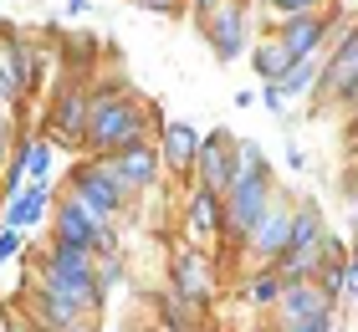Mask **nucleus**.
<instances>
[{
	"label": "nucleus",
	"instance_id": "f257e3e1",
	"mask_svg": "<svg viewBox=\"0 0 358 332\" xmlns=\"http://www.w3.org/2000/svg\"><path fill=\"white\" fill-rule=\"evenodd\" d=\"M87 143L92 148H103V154H118V148H134L143 143V113L128 103H108V108H97L92 113V123H87Z\"/></svg>",
	"mask_w": 358,
	"mask_h": 332
},
{
	"label": "nucleus",
	"instance_id": "f03ea898",
	"mask_svg": "<svg viewBox=\"0 0 358 332\" xmlns=\"http://www.w3.org/2000/svg\"><path fill=\"white\" fill-rule=\"evenodd\" d=\"M108 215H97L92 205H83V199H67L57 215V240H72V245H92V251H113V230L103 225Z\"/></svg>",
	"mask_w": 358,
	"mask_h": 332
},
{
	"label": "nucleus",
	"instance_id": "7ed1b4c3",
	"mask_svg": "<svg viewBox=\"0 0 358 332\" xmlns=\"http://www.w3.org/2000/svg\"><path fill=\"white\" fill-rule=\"evenodd\" d=\"M358 87V21L343 31V41L333 46V62L322 66V77H317V92H333V97H353Z\"/></svg>",
	"mask_w": 358,
	"mask_h": 332
},
{
	"label": "nucleus",
	"instance_id": "20e7f679",
	"mask_svg": "<svg viewBox=\"0 0 358 332\" xmlns=\"http://www.w3.org/2000/svg\"><path fill=\"white\" fill-rule=\"evenodd\" d=\"M87 123H92L87 87H67L52 108V138L57 143H87Z\"/></svg>",
	"mask_w": 358,
	"mask_h": 332
},
{
	"label": "nucleus",
	"instance_id": "39448f33",
	"mask_svg": "<svg viewBox=\"0 0 358 332\" xmlns=\"http://www.w3.org/2000/svg\"><path fill=\"white\" fill-rule=\"evenodd\" d=\"M103 169H108L113 185L128 194V189H143V185H149V179L159 174V159H154L143 143H134V148H118V154H108V159H103Z\"/></svg>",
	"mask_w": 358,
	"mask_h": 332
},
{
	"label": "nucleus",
	"instance_id": "423d86ee",
	"mask_svg": "<svg viewBox=\"0 0 358 332\" xmlns=\"http://www.w3.org/2000/svg\"><path fill=\"white\" fill-rule=\"evenodd\" d=\"M72 194L83 199V205H92L97 215H113L123 205V189L108 179L103 164H77V169H72Z\"/></svg>",
	"mask_w": 358,
	"mask_h": 332
},
{
	"label": "nucleus",
	"instance_id": "0eeeda50",
	"mask_svg": "<svg viewBox=\"0 0 358 332\" xmlns=\"http://www.w3.org/2000/svg\"><path fill=\"white\" fill-rule=\"evenodd\" d=\"M194 164H200V185L225 194L231 189V174H236V148L225 133H210V138L200 143V154H194Z\"/></svg>",
	"mask_w": 358,
	"mask_h": 332
},
{
	"label": "nucleus",
	"instance_id": "6e6552de",
	"mask_svg": "<svg viewBox=\"0 0 358 332\" xmlns=\"http://www.w3.org/2000/svg\"><path fill=\"white\" fill-rule=\"evenodd\" d=\"M328 307H333V291L328 287H307V281H287V291H282V327L292 322H313V317H328Z\"/></svg>",
	"mask_w": 358,
	"mask_h": 332
},
{
	"label": "nucleus",
	"instance_id": "1a4fd4ad",
	"mask_svg": "<svg viewBox=\"0 0 358 332\" xmlns=\"http://www.w3.org/2000/svg\"><path fill=\"white\" fill-rule=\"evenodd\" d=\"M174 291L185 296V302H194V307L215 296V271H210L205 251H185L174 261Z\"/></svg>",
	"mask_w": 358,
	"mask_h": 332
},
{
	"label": "nucleus",
	"instance_id": "9d476101",
	"mask_svg": "<svg viewBox=\"0 0 358 332\" xmlns=\"http://www.w3.org/2000/svg\"><path fill=\"white\" fill-rule=\"evenodd\" d=\"M292 215H297V210H292L287 199H271V205H266L262 225L251 230V245L262 256H287V245H292Z\"/></svg>",
	"mask_w": 358,
	"mask_h": 332
},
{
	"label": "nucleus",
	"instance_id": "9b49d317",
	"mask_svg": "<svg viewBox=\"0 0 358 332\" xmlns=\"http://www.w3.org/2000/svg\"><path fill=\"white\" fill-rule=\"evenodd\" d=\"M328 36H333V31H328V21H322L317 10H313V15H292V26L282 31L287 52L297 57V62H302V57H317V46L328 41Z\"/></svg>",
	"mask_w": 358,
	"mask_h": 332
},
{
	"label": "nucleus",
	"instance_id": "f8f14e48",
	"mask_svg": "<svg viewBox=\"0 0 358 332\" xmlns=\"http://www.w3.org/2000/svg\"><path fill=\"white\" fill-rule=\"evenodd\" d=\"M205 26H210V41H215V57L220 62H236L241 57V41H246V31H241V10L236 6H220Z\"/></svg>",
	"mask_w": 358,
	"mask_h": 332
},
{
	"label": "nucleus",
	"instance_id": "ddd939ff",
	"mask_svg": "<svg viewBox=\"0 0 358 332\" xmlns=\"http://www.w3.org/2000/svg\"><path fill=\"white\" fill-rule=\"evenodd\" d=\"M225 225V199L215 194V189H194V199H189V230H194V236H205V230H210V236H215V230Z\"/></svg>",
	"mask_w": 358,
	"mask_h": 332
},
{
	"label": "nucleus",
	"instance_id": "4468645a",
	"mask_svg": "<svg viewBox=\"0 0 358 332\" xmlns=\"http://www.w3.org/2000/svg\"><path fill=\"white\" fill-rule=\"evenodd\" d=\"M194 154H200V138H194L189 123H164V159L174 169H189Z\"/></svg>",
	"mask_w": 358,
	"mask_h": 332
},
{
	"label": "nucleus",
	"instance_id": "2eb2a0df",
	"mask_svg": "<svg viewBox=\"0 0 358 332\" xmlns=\"http://www.w3.org/2000/svg\"><path fill=\"white\" fill-rule=\"evenodd\" d=\"M292 66H297V57L287 52V41H282V36H271V41L256 46V72H262L266 82H282Z\"/></svg>",
	"mask_w": 358,
	"mask_h": 332
},
{
	"label": "nucleus",
	"instance_id": "dca6fc26",
	"mask_svg": "<svg viewBox=\"0 0 358 332\" xmlns=\"http://www.w3.org/2000/svg\"><path fill=\"white\" fill-rule=\"evenodd\" d=\"M46 215V185H36V189H26V194H15V205L6 210V225H15V230H26V225H36Z\"/></svg>",
	"mask_w": 358,
	"mask_h": 332
},
{
	"label": "nucleus",
	"instance_id": "f3484780",
	"mask_svg": "<svg viewBox=\"0 0 358 332\" xmlns=\"http://www.w3.org/2000/svg\"><path fill=\"white\" fill-rule=\"evenodd\" d=\"M322 240V215L313 205H302L297 215H292V245L287 251H302V245H317Z\"/></svg>",
	"mask_w": 358,
	"mask_h": 332
},
{
	"label": "nucleus",
	"instance_id": "a211bd4d",
	"mask_svg": "<svg viewBox=\"0 0 358 332\" xmlns=\"http://www.w3.org/2000/svg\"><path fill=\"white\" fill-rule=\"evenodd\" d=\"M317 77H322V62H317V57H302V62H297V66H292V72L282 77V92H292V97H302V92L313 87Z\"/></svg>",
	"mask_w": 358,
	"mask_h": 332
},
{
	"label": "nucleus",
	"instance_id": "6ab92c4d",
	"mask_svg": "<svg viewBox=\"0 0 358 332\" xmlns=\"http://www.w3.org/2000/svg\"><path fill=\"white\" fill-rule=\"evenodd\" d=\"M282 291H287V287H282V276H256L251 287H246V296H251L256 307H266V302H282Z\"/></svg>",
	"mask_w": 358,
	"mask_h": 332
},
{
	"label": "nucleus",
	"instance_id": "aec40b11",
	"mask_svg": "<svg viewBox=\"0 0 358 332\" xmlns=\"http://www.w3.org/2000/svg\"><path fill=\"white\" fill-rule=\"evenodd\" d=\"M21 87H26V82H21V72H15V66H10L6 57H0V108H10L15 97H21Z\"/></svg>",
	"mask_w": 358,
	"mask_h": 332
},
{
	"label": "nucleus",
	"instance_id": "412c9836",
	"mask_svg": "<svg viewBox=\"0 0 358 332\" xmlns=\"http://www.w3.org/2000/svg\"><path fill=\"white\" fill-rule=\"evenodd\" d=\"M26 169L36 174V179H46V169H52V143H46V138H36V143L26 148Z\"/></svg>",
	"mask_w": 358,
	"mask_h": 332
},
{
	"label": "nucleus",
	"instance_id": "4be33fe9",
	"mask_svg": "<svg viewBox=\"0 0 358 332\" xmlns=\"http://www.w3.org/2000/svg\"><path fill=\"white\" fill-rule=\"evenodd\" d=\"M15 251H21V230L6 225V230H0V261H10Z\"/></svg>",
	"mask_w": 358,
	"mask_h": 332
},
{
	"label": "nucleus",
	"instance_id": "5701e85b",
	"mask_svg": "<svg viewBox=\"0 0 358 332\" xmlns=\"http://www.w3.org/2000/svg\"><path fill=\"white\" fill-rule=\"evenodd\" d=\"M271 6L282 10V15H313V10H317V0H271Z\"/></svg>",
	"mask_w": 358,
	"mask_h": 332
},
{
	"label": "nucleus",
	"instance_id": "b1692460",
	"mask_svg": "<svg viewBox=\"0 0 358 332\" xmlns=\"http://www.w3.org/2000/svg\"><path fill=\"white\" fill-rule=\"evenodd\" d=\"M343 291H348V296H358V261L343 271Z\"/></svg>",
	"mask_w": 358,
	"mask_h": 332
},
{
	"label": "nucleus",
	"instance_id": "393cba45",
	"mask_svg": "<svg viewBox=\"0 0 358 332\" xmlns=\"http://www.w3.org/2000/svg\"><path fill=\"white\" fill-rule=\"evenodd\" d=\"M194 10H200V21H210V15L220 10V0H194Z\"/></svg>",
	"mask_w": 358,
	"mask_h": 332
},
{
	"label": "nucleus",
	"instance_id": "a878e982",
	"mask_svg": "<svg viewBox=\"0 0 358 332\" xmlns=\"http://www.w3.org/2000/svg\"><path fill=\"white\" fill-rule=\"evenodd\" d=\"M6 143H10V123H6V108H0V154H6Z\"/></svg>",
	"mask_w": 358,
	"mask_h": 332
},
{
	"label": "nucleus",
	"instance_id": "bb28decb",
	"mask_svg": "<svg viewBox=\"0 0 358 332\" xmlns=\"http://www.w3.org/2000/svg\"><path fill=\"white\" fill-rule=\"evenodd\" d=\"M138 6H149V10H169L174 0H138Z\"/></svg>",
	"mask_w": 358,
	"mask_h": 332
},
{
	"label": "nucleus",
	"instance_id": "cd10ccee",
	"mask_svg": "<svg viewBox=\"0 0 358 332\" xmlns=\"http://www.w3.org/2000/svg\"><path fill=\"white\" fill-rule=\"evenodd\" d=\"M67 10H72V15H83V10H87V0H67Z\"/></svg>",
	"mask_w": 358,
	"mask_h": 332
},
{
	"label": "nucleus",
	"instance_id": "c85d7f7f",
	"mask_svg": "<svg viewBox=\"0 0 358 332\" xmlns=\"http://www.w3.org/2000/svg\"><path fill=\"white\" fill-rule=\"evenodd\" d=\"M353 194H358V164H353Z\"/></svg>",
	"mask_w": 358,
	"mask_h": 332
},
{
	"label": "nucleus",
	"instance_id": "c756f323",
	"mask_svg": "<svg viewBox=\"0 0 358 332\" xmlns=\"http://www.w3.org/2000/svg\"><path fill=\"white\" fill-rule=\"evenodd\" d=\"M348 103H353V113H358V87H353V97H348Z\"/></svg>",
	"mask_w": 358,
	"mask_h": 332
},
{
	"label": "nucleus",
	"instance_id": "7c9ffc66",
	"mask_svg": "<svg viewBox=\"0 0 358 332\" xmlns=\"http://www.w3.org/2000/svg\"><path fill=\"white\" fill-rule=\"evenodd\" d=\"M0 332H10V322H6V317H0Z\"/></svg>",
	"mask_w": 358,
	"mask_h": 332
},
{
	"label": "nucleus",
	"instance_id": "2f4dec72",
	"mask_svg": "<svg viewBox=\"0 0 358 332\" xmlns=\"http://www.w3.org/2000/svg\"><path fill=\"white\" fill-rule=\"evenodd\" d=\"M10 332H26V327H15V322H10Z\"/></svg>",
	"mask_w": 358,
	"mask_h": 332
},
{
	"label": "nucleus",
	"instance_id": "473e14b6",
	"mask_svg": "<svg viewBox=\"0 0 358 332\" xmlns=\"http://www.w3.org/2000/svg\"><path fill=\"white\" fill-rule=\"evenodd\" d=\"M0 185H6V174H0Z\"/></svg>",
	"mask_w": 358,
	"mask_h": 332
}]
</instances>
